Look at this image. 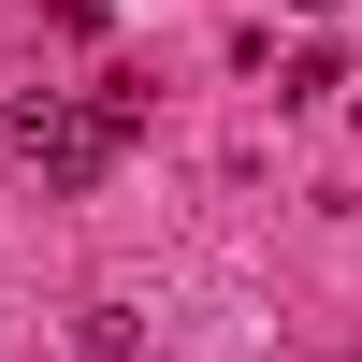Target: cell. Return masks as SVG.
<instances>
[{
    "instance_id": "cell-3",
    "label": "cell",
    "mask_w": 362,
    "mask_h": 362,
    "mask_svg": "<svg viewBox=\"0 0 362 362\" xmlns=\"http://www.w3.org/2000/svg\"><path fill=\"white\" fill-rule=\"evenodd\" d=\"M73 348H87V362H131V348H145V319H131V305H87V319H73Z\"/></svg>"
},
{
    "instance_id": "cell-4",
    "label": "cell",
    "mask_w": 362,
    "mask_h": 362,
    "mask_svg": "<svg viewBox=\"0 0 362 362\" xmlns=\"http://www.w3.org/2000/svg\"><path fill=\"white\" fill-rule=\"evenodd\" d=\"M305 15H348V0H305Z\"/></svg>"
},
{
    "instance_id": "cell-2",
    "label": "cell",
    "mask_w": 362,
    "mask_h": 362,
    "mask_svg": "<svg viewBox=\"0 0 362 362\" xmlns=\"http://www.w3.org/2000/svg\"><path fill=\"white\" fill-rule=\"evenodd\" d=\"M334 87H348V73H334V44H305V58H276V102H290V116H319Z\"/></svg>"
},
{
    "instance_id": "cell-1",
    "label": "cell",
    "mask_w": 362,
    "mask_h": 362,
    "mask_svg": "<svg viewBox=\"0 0 362 362\" xmlns=\"http://www.w3.org/2000/svg\"><path fill=\"white\" fill-rule=\"evenodd\" d=\"M131 131H145V87H29L15 102V160L44 174L58 203H87L116 160H131Z\"/></svg>"
}]
</instances>
